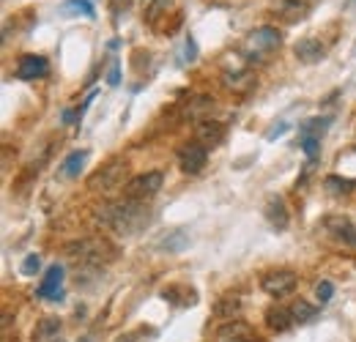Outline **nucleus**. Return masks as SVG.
Here are the masks:
<instances>
[{
    "label": "nucleus",
    "mask_w": 356,
    "mask_h": 342,
    "mask_svg": "<svg viewBox=\"0 0 356 342\" xmlns=\"http://www.w3.org/2000/svg\"><path fill=\"white\" fill-rule=\"evenodd\" d=\"M96 222L118 230L121 236H134L140 233L148 222H151V211L145 209V203L140 200H121V203H107L96 211Z\"/></svg>",
    "instance_id": "nucleus-1"
},
{
    "label": "nucleus",
    "mask_w": 356,
    "mask_h": 342,
    "mask_svg": "<svg viewBox=\"0 0 356 342\" xmlns=\"http://www.w3.org/2000/svg\"><path fill=\"white\" fill-rule=\"evenodd\" d=\"M63 252L72 257V260H80L83 266H90V268H99V266L115 260V255H118L115 247L107 238H102V236H90V238L72 241V244H66Z\"/></svg>",
    "instance_id": "nucleus-2"
},
{
    "label": "nucleus",
    "mask_w": 356,
    "mask_h": 342,
    "mask_svg": "<svg viewBox=\"0 0 356 342\" xmlns=\"http://www.w3.org/2000/svg\"><path fill=\"white\" fill-rule=\"evenodd\" d=\"M280 44H282V33H280L274 25H261V28H255V31L247 36V42H244V55H247L250 63H255V60H264L266 55H271Z\"/></svg>",
    "instance_id": "nucleus-3"
},
{
    "label": "nucleus",
    "mask_w": 356,
    "mask_h": 342,
    "mask_svg": "<svg viewBox=\"0 0 356 342\" xmlns=\"http://www.w3.org/2000/svg\"><path fill=\"white\" fill-rule=\"evenodd\" d=\"M162 172L159 170H148V172H140V175H134L127 181V186H124V195L129 197V200H140V203H145V200H151V197H156L159 195V189H162Z\"/></svg>",
    "instance_id": "nucleus-4"
},
{
    "label": "nucleus",
    "mask_w": 356,
    "mask_h": 342,
    "mask_svg": "<svg viewBox=\"0 0 356 342\" xmlns=\"http://www.w3.org/2000/svg\"><path fill=\"white\" fill-rule=\"evenodd\" d=\"M206 162H209V148L200 145L197 140L195 142H184L178 148V165H181V170L186 172V175H197L206 168Z\"/></svg>",
    "instance_id": "nucleus-5"
},
{
    "label": "nucleus",
    "mask_w": 356,
    "mask_h": 342,
    "mask_svg": "<svg viewBox=\"0 0 356 342\" xmlns=\"http://www.w3.org/2000/svg\"><path fill=\"white\" fill-rule=\"evenodd\" d=\"M296 282H299V277H296L293 271H288V268H280V271H268L266 277L261 279V288L266 291L268 296L280 299V296H288V293H293V291H296Z\"/></svg>",
    "instance_id": "nucleus-6"
},
{
    "label": "nucleus",
    "mask_w": 356,
    "mask_h": 342,
    "mask_svg": "<svg viewBox=\"0 0 356 342\" xmlns=\"http://www.w3.org/2000/svg\"><path fill=\"white\" fill-rule=\"evenodd\" d=\"M217 340L220 342H264L258 334H255V329L250 326V323H244V320H225L222 326L217 329Z\"/></svg>",
    "instance_id": "nucleus-7"
},
{
    "label": "nucleus",
    "mask_w": 356,
    "mask_h": 342,
    "mask_svg": "<svg viewBox=\"0 0 356 342\" xmlns=\"http://www.w3.org/2000/svg\"><path fill=\"white\" fill-rule=\"evenodd\" d=\"M36 296L39 299H49V301H60L63 299V268L55 263L44 271V279L39 282L36 288Z\"/></svg>",
    "instance_id": "nucleus-8"
},
{
    "label": "nucleus",
    "mask_w": 356,
    "mask_h": 342,
    "mask_svg": "<svg viewBox=\"0 0 356 342\" xmlns=\"http://www.w3.org/2000/svg\"><path fill=\"white\" fill-rule=\"evenodd\" d=\"M323 227L337 241H343L346 247H354L356 250V222H351L348 216H326L323 219Z\"/></svg>",
    "instance_id": "nucleus-9"
},
{
    "label": "nucleus",
    "mask_w": 356,
    "mask_h": 342,
    "mask_svg": "<svg viewBox=\"0 0 356 342\" xmlns=\"http://www.w3.org/2000/svg\"><path fill=\"white\" fill-rule=\"evenodd\" d=\"M49 72V63L42 55H22L19 63H17V77L25 80V83H33V80H42Z\"/></svg>",
    "instance_id": "nucleus-10"
},
{
    "label": "nucleus",
    "mask_w": 356,
    "mask_h": 342,
    "mask_svg": "<svg viewBox=\"0 0 356 342\" xmlns=\"http://www.w3.org/2000/svg\"><path fill=\"white\" fill-rule=\"evenodd\" d=\"M195 140L200 142V145H206V148H214V145H220L225 140V127L220 121H200L197 127H195Z\"/></svg>",
    "instance_id": "nucleus-11"
},
{
    "label": "nucleus",
    "mask_w": 356,
    "mask_h": 342,
    "mask_svg": "<svg viewBox=\"0 0 356 342\" xmlns=\"http://www.w3.org/2000/svg\"><path fill=\"white\" fill-rule=\"evenodd\" d=\"M211 110H214V96H195L192 101H186V107H184V118H189V121H209V115H211Z\"/></svg>",
    "instance_id": "nucleus-12"
},
{
    "label": "nucleus",
    "mask_w": 356,
    "mask_h": 342,
    "mask_svg": "<svg viewBox=\"0 0 356 342\" xmlns=\"http://www.w3.org/2000/svg\"><path fill=\"white\" fill-rule=\"evenodd\" d=\"M266 219L271 222V227H277V230H285V227H288L291 214H288V206H285V200H282V197H268Z\"/></svg>",
    "instance_id": "nucleus-13"
},
{
    "label": "nucleus",
    "mask_w": 356,
    "mask_h": 342,
    "mask_svg": "<svg viewBox=\"0 0 356 342\" xmlns=\"http://www.w3.org/2000/svg\"><path fill=\"white\" fill-rule=\"evenodd\" d=\"M293 323H296V320H293V312L285 309V307H271V309L266 312V326L271 329V332H277V334L288 332Z\"/></svg>",
    "instance_id": "nucleus-14"
},
{
    "label": "nucleus",
    "mask_w": 356,
    "mask_h": 342,
    "mask_svg": "<svg viewBox=\"0 0 356 342\" xmlns=\"http://www.w3.org/2000/svg\"><path fill=\"white\" fill-rule=\"evenodd\" d=\"M296 58L302 60V63H318V60H323V55H326V49H323V44L318 42V39H302V42L296 44Z\"/></svg>",
    "instance_id": "nucleus-15"
},
{
    "label": "nucleus",
    "mask_w": 356,
    "mask_h": 342,
    "mask_svg": "<svg viewBox=\"0 0 356 342\" xmlns=\"http://www.w3.org/2000/svg\"><path fill=\"white\" fill-rule=\"evenodd\" d=\"M222 83H225V88H230V90H236V93H247L250 88L255 86V77H252L247 69H241V72H225Z\"/></svg>",
    "instance_id": "nucleus-16"
},
{
    "label": "nucleus",
    "mask_w": 356,
    "mask_h": 342,
    "mask_svg": "<svg viewBox=\"0 0 356 342\" xmlns=\"http://www.w3.org/2000/svg\"><path fill=\"white\" fill-rule=\"evenodd\" d=\"M307 11H310V3L307 0H282L280 3V14H282L285 22H299Z\"/></svg>",
    "instance_id": "nucleus-17"
},
{
    "label": "nucleus",
    "mask_w": 356,
    "mask_h": 342,
    "mask_svg": "<svg viewBox=\"0 0 356 342\" xmlns=\"http://www.w3.org/2000/svg\"><path fill=\"white\" fill-rule=\"evenodd\" d=\"M86 159H88V151H72V154L63 159V165H60V172H63L66 178H77V175L83 172V165H86Z\"/></svg>",
    "instance_id": "nucleus-18"
},
{
    "label": "nucleus",
    "mask_w": 356,
    "mask_h": 342,
    "mask_svg": "<svg viewBox=\"0 0 356 342\" xmlns=\"http://www.w3.org/2000/svg\"><path fill=\"white\" fill-rule=\"evenodd\" d=\"M238 312H241V299L238 296H222V299L214 304V315L217 318L233 320V315H238Z\"/></svg>",
    "instance_id": "nucleus-19"
},
{
    "label": "nucleus",
    "mask_w": 356,
    "mask_h": 342,
    "mask_svg": "<svg viewBox=\"0 0 356 342\" xmlns=\"http://www.w3.org/2000/svg\"><path fill=\"white\" fill-rule=\"evenodd\" d=\"M323 186H326L332 195H348V192L356 186V181H351V178H340V175H329V178L323 181Z\"/></svg>",
    "instance_id": "nucleus-20"
},
{
    "label": "nucleus",
    "mask_w": 356,
    "mask_h": 342,
    "mask_svg": "<svg viewBox=\"0 0 356 342\" xmlns=\"http://www.w3.org/2000/svg\"><path fill=\"white\" fill-rule=\"evenodd\" d=\"M118 170H121V162H113V165H107L104 168V172H99L93 181H90V186L93 189H107V186H113V181H115V175H118Z\"/></svg>",
    "instance_id": "nucleus-21"
},
{
    "label": "nucleus",
    "mask_w": 356,
    "mask_h": 342,
    "mask_svg": "<svg viewBox=\"0 0 356 342\" xmlns=\"http://www.w3.org/2000/svg\"><path fill=\"white\" fill-rule=\"evenodd\" d=\"M291 312H293V320H296V323H307V320H312V318H315V307H312V304H307L305 299L293 301Z\"/></svg>",
    "instance_id": "nucleus-22"
},
{
    "label": "nucleus",
    "mask_w": 356,
    "mask_h": 342,
    "mask_svg": "<svg viewBox=\"0 0 356 342\" xmlns=\"http://www.w3.org/2000/svg\"><path fill=\"white\" fill-rule=\"evenodd\" d=\"M326 129H329V118H310V121H305L299 127V131L302 134H310V137H321Z\"/></svg>",
    "instance_id": "nucleus-23"
},
{
    "label": "nucleus",
    "mask_w": 356,
    "mask_h": 342,
    "mask_svg": "<svg viewBox=\"0 0 356 342\" xmlns=\"http://www.w3.org/2000/svg\"><path fill=\"white\" fill-rule=\"evenodd\" d=\"M63 11H80L83 17H96V8H93L90 0H66Z\"/></svg>",
    "instance_id": "nucleus-24"
},
{
    "label": "nucleus",
    "mask_w": 356,
    "mask_h": 342,
    "mask_svg": "<svg viewBox=\"0 0 356 342\" xmlns=\"http://www.w3.org/2000/svg\"><path fill=\"white\" fill-rule=\"evenodd\" d=\"M299 145H302V151L315 159L318 156V145H321V137H310V134H302V140H299Z\"/></svg>",
    "instance_id": "nucleus-25"
},
{
    "label": "nucleus",
    "mask_w": 356,
    "mask_h": 342,
    "mask_svg": "<svg viewBox=\"0 0 356 342\" xmlns=\"http://www.w3.org/2000/svg\"><path fill=\"white\" fill-rule=\"evenodd\" d=\"M60 332V320L58 318H44L39 326V337H55Z\"/></svg>",
    "instance_id": "nucleus-26"
},
{
    "label": "nucleus",
    "mask_w": 356,
    "mask_h": 342,
    "mask_svg": "<svg viewBox=\"0 0 356 342\" xmlns=\"http://www.w3.org/2000/svg\"><path fill=\"white\" fill-rule=\"evenodd\" d=\"M315 296H318V301H321V304H329V301H332V296H334V285H332L329 279L318 282V288H315Z\"/></svg>",
    "instance_id": "nucleus-27"
},
{
    "label": "nucleus",
    "mask_w": 356,
    "mask_h": 342,
    "mask_svg": "<svg viewBox=\"0 0 356 342\" xmlns=\"http://www.w3.org/2000/svg\"><path fill=\"white\" fill-rule=\"evenodd\" d=\"M39 266H42L39 255H28L25 257V263H22V274H36V271H39Z\"/></svg>",
    "instance_id": "nucleus-28"
},
{
    "label": "nucleus",
    "mask_w": 356,
    "mask_h": 342,
    "mask_svg": "<svg viewBox=\"0 0 356 342\" xmlns=\"http://www.w3.org/2000/svg\"><path fill=\"white\" fill-rule=\"evenodd\" d=\"M186 60H189V63L197 60V47H195V39H192V36L186 39Z\"/></svg>",
    "instance_id": "nucleus-29"
},
{
    "label": "nucleus",
    "mask_w": 356,
    "mask_h": 342,
    "mask_svg": "<svg viewBox=\"0 0 356 342\" xmlns=\"http://www.w3.org/2000/svg\"><path fill=\"white\" fill-rule=\"evenodd\" d=\"M107 83H110V86H118V83H121V72H118V63H113V69H110V77H107Z\"/></svg>",
    "instance_id": "nucleus-30"
},
{
    "label": "nucleus",
    "mask_w": 356,
    "mask_h": 342,
    "mask_svg": "<svg viewBox=\"0 0 356 342\" xmlns=\"http://www.w3.org/2000/svg\"><path fill=\"white\" fill-rule=\"evenodd\" d=\"M285 131H288V124H282V127L271 129V131H268L266 137H268V140H274V137H280V134H285Z\"/></svg>",
    "instance_id": "nucleus-31"
}]
</instances>
